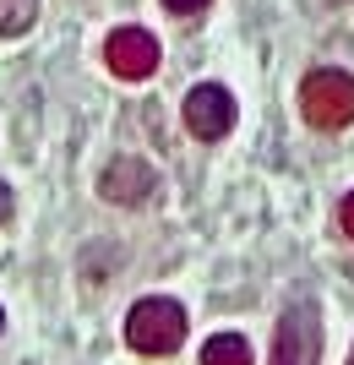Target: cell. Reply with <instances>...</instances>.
I'll return each instance as SVG.
<instances>
[{"label": "cell", "mask_w": 354, "mask_h": 365, "mask_svg": "<svg viewBox=\"0 0 354 365\" xmlns=\"http://www.w3.org/2000/svg\"><path fill=\"white\" fill-rule=\"evenodd\" d=\"M38 22V0H0V38H22Z\"/></svg>", "instance_id": "cell-8"}, {"label": "cell", "mask_w": 354, "mask_h": 365, "mask_svg": "<svg viewBox=\"0 0 354 365\" xmlns=\"http://www.w3.org/2000/svg\"><path fill=\"white\" fill-rule=\"evenodd\" d=\"M98 197L115 202V207H142V202L158 197V175L147 158H131V153H120V158H109L104 175H98Z\"/></svg>", "instance_id": "cell-5"}, {"label": "cell", "mask_w": 354, "mask_h": 365, "mask_svg": "<svg viewBox=\"0 0 354 365\" xmlns=\"http://www.w3.org/2000/svg\"><path fill=\"white\" fill-rule=\"evenodd\" d=\"M104 61L115 76H125V82H142V76L158 71V38L147 28H115L104 38Z\"/></svg>", "instance_id": "cell-6"}, {"label": "cell", "mask_w": 354, "mask_h": 365, "mask_svg": "<svg viewBox=\"0 0 354 365\" xmlns=\"http://www.w3.org/2000/svg\"><path fill=\"white\" fill-rule=\"evenodd\" d=\"M185 131L197 142H224L234 131V93L218 88V82H202V88L185 93Z\"/></svg>", "instance_id": "cell-4"}, {"label": "cell", "mask_w": 354, "mask_h": 365, "mask_svg": "<svg viewBox=\"0 0 354 365\" xmlns=\"http://www.w3.org/2000/svg\"><path fill=\"white\" fill-rule=\"evenodd\" d=\"M125 344L137 354H175L185 344V305L170 294H147L125 317Z\"/></svg>", "instance_id": "cell-1"}, {"label": "cell", "mask_w": 354, "mask_h": 365, "mask_svg": "<svg viewBox=\"0 0 354 365\" xmlns=\"http://www.w3.org/2000/svg\"><path fill=\"white\" fill-rule=\"evenodd\" d=\"M349 365H354V349H349Z\"/></svg>", "instance_id": "cell-13"}, {"label": "cell", "mask_w": 354, "mask_h": 365, "mask_svg": "<svg viewBox=\"0 0 354 365\" xmlns=\"http://www.w3.org/2000/svg\"><path fill=\"white\" fill-rule=\"evenodd\" d=\"M300 115L316 131H343L354 120V76L338 66H316L300 82Z\"/></svg>", "instance_id": "cell-2"}, {"label": "cell", "mask_w": 354, "mask_h": 365, "mask_svg": "<svg viewBox=\"0 0 354 365\" xmlns=\"http://www.w3.org/2000/svg\"><path fill=\"white\" fill-rule=\"evenodd\" d=\"M338 224H343V235H349V240H354V191H349V197H343V207H338Z\"/></svg>", "instance_id": "cell-11"}, {"label": "cell", "mask_w": 354, "mask_h": 365, "mask_svg": "<svg viewBox=\"0 0 354 365\" xmlns=\"http://www.w3.org/2000/svg\"><path fill=\"white\" fill-rule=\"evenodd\" d=\"M322 360V322H316V305L294 300L278 322L273 338V365H316Z\"/></svg>", "instance_id": "cell-3"}, {"label": "cell", "mask_w": 354, "mask_h": 365, "mask_svg": "<svg viewBox=\"0 0 354 365\" xmlns=\"http://www.w3.org/2000/svg\"><path fill=\"white\" fill-rule=\"evenodd\" d=\"M0 333H6V311H0Z\"/></svg>", "instance_id": "cell-12"}, {"label": "cell", "mask_w": 354, "mask_h": 365, "mask_svg": "<svg viewBox=\"0 0 354 365\" xmlns=\"http://www.w3.org/2000/svg\"><path fill=\"white\" fill-rule=\"evenodd\" d=\"M202 365H251V344L240 333H213L202 344Z\"/></svg>", "instance_id": "cell-7"}, {"label": "cell", "mask_w": 354, "mask_h": 365, "mask_svg": "<svg viewBox=\"0 0 354 365\" xmlns=\"http://www.w3.org/2000/svg\"><path fill=\"white\" fill-rule=\"evenodd\" d=\"M11 213H16V197H11V185L0 180V229L11 224Z\"/></svg>", "instance_id": "cell-10"}, {"label": "cell", "mask_w": 354, "mask_h": 365, "mask_svg": "<svg viewBox=\"0 0 354 365\" xmlns=\"http://www.w3.org/2000/svg\"><path fill=\"white\" fill-rule=\"evenodd\" d=\"M164 6H170L175 16H197V11H207L213 0H164Z\"/></svg>", "instance_id": "cell-9"}]
</instances>
